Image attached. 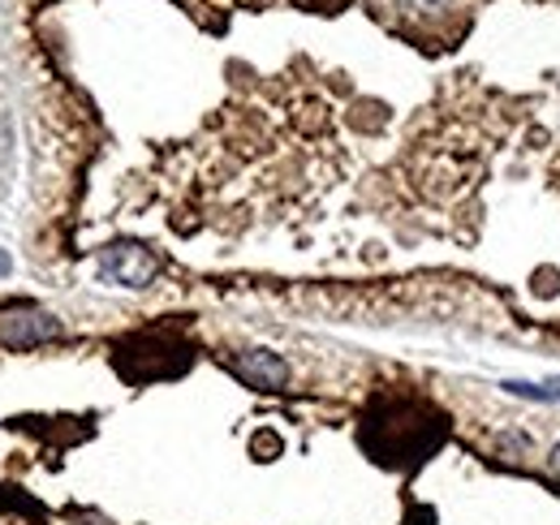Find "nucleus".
<instances>
[{
	"instance_id": "nucleus-1",
	"label": "nucleus",
	"mask_w": 560,
	"mask_h": 525,
	"mask_svg": "<svg viewBox=\"0 0 560 525\" xmlns=\"http://www.w3.org/2000/svg\"><path fill=\"white\" fill-rule=\"evenodd\" d=\"M100 280L104 284H117V289H147L160 271V259L142 246V242H113L100 250V262H95Z\"/></svg>"
},
{
	"instance_id": "nucleus-2",
	"label": "nucleus",
	"mask_w": 560,
	"mask_h": 525,
	"mask_svg": "<svg viewBox=\"0 0 560 525\" xmlns=\"http://www.w3.org/2000/svg\"><path fill=\"white\" fill-rule=\"evenodd\" d=\"M233 371L250 384V388H259V393H280V388H289V362L272 353V349H242L237 358H233Z\"/></svg>"
},
{
	"instance_id": "nucleus-3",
	"label": "nucleus",
	"mask_w": 560,
	"mask_h": 525,
	"mask_svg": "<svg viewBox=\"0 0 560 525\" xmlns=\"http://www.w3.org/2000/svg\"><path fill=\"white\" fill-rule=\"evenodd\" d=\"M52 336H61V324L52 315H39V311L35 315H9V324H0V340L13 349H35Z\"/></svg>"
},
{
	"instance_id": "nucleus-4",
	"label": "nucleus",
	"mask_w": 560,
	"mask_h": 525,
	"mask_svg": "<svg viewBox=\"0 0 560 525\" xmlns=\"http://www.w3.org/2000/svg\"><path fill=\"white\" fill-rule=\"evenodd\" d=\"M513 396H530V400H560V375L548 380V384H522V380H509L504 384Z\"/></svg>"
},
{
	"instance_id": "nucleus-5",
	"label": "nucleus",
	"mask_w": 560,
	"mask_h": 525,
	"mask_svg": "<svg viewBox=\"0 0 560 525\" xmlns=\"http://www.w3.org/2000/svg\"><path fill=\"white\" fill-rule=\"evenodd\" d=\"M250 453L259 460H277L280 457V435L277 431H259L255 440H250Z\"/></svg>"
},
{
	"instance_id": "nucleus-6",
	"label": "nucleus",
	"mask_w": 560,
	"mask_h": 525,
	"mask_svg": "<svg viewBox=\"0 0 560 525\" xmlns=\"http://www.w3.org/2000/svg\"><path fill=\"white\" fill-rule=\"evenodd\" d=\"M397 9H401V13H410V18H427V13L448 9V0H397Z\"/></svg>"
},
{
	"instance_id": "nucleus-7",
	"label": "nucleus",
	"mask_w": 560,
	"mask_h": 525,
	"mask_svg": "<svg viewBox=\"0 0 560 525\" xmlns=\"http://www.w3.org/2000/svg\"><path fill=\"white\" fill-rule=\"evenodd\" d=\"M548 469H552V474L560 478V444L552 448V453H548Z\"/></svg>"
},
{
	"instance_id": "nucleus-8",
	"label": "nucleus",
	"mask_w": 560,
	"mask_h": 525,
	"mask_svg": "<svg viewBox=\"0 0 560 525\" xmlns=\"http://www.w3.org/2000/svg\"><path fill=\"white\" fill-rule=\"evenodd\" d=\"M9 271H13V259H9L4 250H0V276H9Z\"/></svg>"
}]
</instances>
